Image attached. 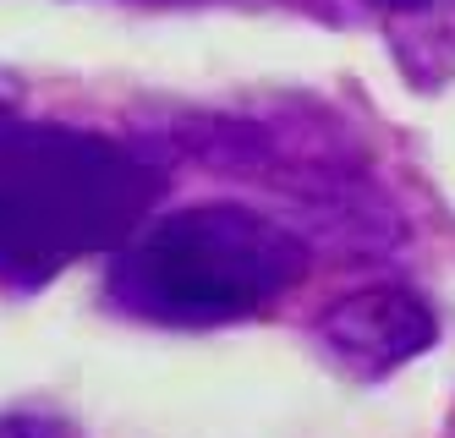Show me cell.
Listing matches in <instances>:
<instances>
[{
	"instance_id": "cell-1",
	"label": "cell",
	"mask_w": 455,
	"mask_h": 438,
	"mask_svg": "<svg viewBox=\"0 0 455 438\" xmlns=\"http://www.w3.org/2000/svg\"><path fill=\"white\" fill-rule=\"evenodd\" d=\"M159 176L100 131L17 121L0 105V285L34 291L88 252H116L148 219Z\"/></svg>"
},
{
	"instance_id": "cell-2",
	"label": "cell",
	"mask_w": 455,
	"mask_h": 438,
	"mask_svg": "<svg viewBox=\"0 0 455 438\" xmlns=\"http://www.w3.org/2000/svg\"><path fill=\"white\" fill-rule=\"evenodd\" d=\"M307 275L297 230L242 209L192 203L143 219L110 263V301L126 318L165 329H214L264 313Z\"/></svg>"
},
{
	"instance_id": "cell-3",
	"label": "cell",
	"mask_w": 455,
	"mask_h": 438,
	"mask_svg": "<svg viewBox=\"0 0 455 438\" xmlns=\"http://www.w3.org/2000/svg\"><path fill=\"white\" fill-rule=\"evenodd\" d=\"M434 307L406 285H373L356 291L346 301H335L318 323V340L330 351V362H340L356 378H384L406 367L411 356H422L434 346Z\"/></svg>"
},
{
	"instance_id": "cell-4",
	"label": "cell",
	"mask_w": 455,
	"mask_h": 438,
	"mask_svg": "<svg viewBox=\"0 0 455 438\" xmlns=\"http://www.w3.org/2000/svg\"><path fill=\"white\" fill-rule=\"evenodd\" d=\"M0 438H67L55 422H34V417H12V422H0Z\"/></svg>"
},
{
	"instance_id": "cell-5",
	"label": "cell",
	"mask_w": 455,
	"mask_h": 438,
	"mask_svg": "<svg viewBox=\"0 0 455 438\" xmlns=\"http://www.w3.org/2000/svg\"><path fill=\"white\" fill-rule=\"evenodd\" d=\"M373 6H389V12H422V6H439V0H373Z\"/></svg>"
}]
</instances>
